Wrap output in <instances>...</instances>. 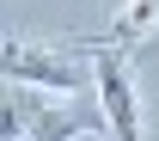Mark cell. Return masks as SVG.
Here are the masks:
<instances>
[{"mask_svg":"<svg viewBox=\"0 0 159 141\" xmlns=\"http://www.w3.org/2000/svg\"><path fill=\"white\" fill-rule=\"evenodd\" d=\"M159 31V0H116V43L110 49H135V43H147Z\"/></svg>","mask_w":159,"mask_h":141,"instance_id":"cell-4","label":"cell"},{"mask_svg":"<svg viewBox=\"0 0 159 141\" xmlns=\"http://www.w3.org/2000/svg\"><path fill=\"white\" fill-rule=\"evenodd\" d=\"M92 129H104V110H98L92 98L67 92V98H55V104H43V98H37L25 141H74V135H92Z\"/></svg>","mask_w":159,"mask_h":141,"instance_id":"cell-3","label":"cell"},{"mask_svg":"<svg viewBox=\"0 0 159 141\" xmlns=\"http://www.w3.org/2000/svg\"><path fill=\"white\" fill-rule=\"evenodd\" d=\"M92 86H98V110L104 129H116V141H147L141 135V92H135V68L122 49L92 43Z\"/></svg>","mask_w":159,"mask_h":141,"instance_id":"cell-2","label":"cell"},{"mask_svg":"<svg viewBox=\"0 0 159 141\" xmlns=\"http://www.w3.org/2000/svg\"><path fill=\"white\" fill-rule=\"evenodd\" d=\"M31 110H37V98L25 92V86H0V141H25V129H31Z\"/></svg>","mask_w":159,"mask_h":141,"instance_id":"cell-5","label":"cell"},{"mask_svg":"<svg viewBox=\"0 0 159 141\" xmlns=\"http://www.w3.org/2000/svg\"><path fill=\"white\" fill-rule=\"evenodd\" d=\"M74 55H92V43L55 49V43H0V80L12 86H49V92H86L92 68Z\"/></svg>","mask_w":159,"mask_h":141,"instance_id":"cell-1","label":"cell"}]
</instances>
